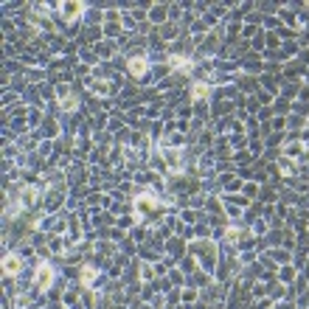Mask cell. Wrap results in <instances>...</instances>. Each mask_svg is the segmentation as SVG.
Instances as JSON below:
<instances>
[{"label": "cell", "instance_id": "277c9868", "mask_svg": "<svg viewBox=\"0 0 309 309\" xmlns=\"http://www.w3.org/2000/svg\"><path fill=\"white\" fill-rule=\"evenodd\" d=\"M146 70H149V62L144 56H135V59H129V73L132 76H144Z\"/></svg>", "mask_w": 309, "mask_h": 309}, {"label": "cell", "instance_id": "7a4b0ae2", "mask_svg": "<svg viewBox=\"0 0 309 309\" xmlns=\"http://www.w3.org/2000/svg\"><path fill=\"white\" fill-rule=\"evenodd\" d=\"M51 281H53V273H51V267L48 264H37V273H34V284L40 287V290H48L51 287Z\"/></svg>", "mask_w": 309, "mask_h": 309}, {"label": "cell", "instance_id": "6da1fadb", "mask_svg": "<svg viewBox=\"0 0 309 309\" xmlns=\"http://www.w3.org/2000/svg\"><path fill=\"white\" fill-rule=\"evenodd\" d=\"M163 206V200H157L154 194H138L135 200H132V208H135V216L138 219H144L149 211H154V208Z\"/></svg>", "mask_w": 309, "mask_h": 309}, {"label": "cell", "instance_id": "8992f818", "mask_svg": "<svg viewBox=\"0 0 309 309\" xmlns=\"http://www.w3.org/2000/svg\"><path fill=\"white\" fill-rule=\"evenodd\" d=\"M34 203H37V189H26V191H23V208L34 206Z\"/></svg>", "mask_w": 309, "mask_h": 309}, {"label": "cell", "instance_id": "3957f363", "mask_svg": "<svg viewBox=\"0 0 309 309\" xmlns=\"http://www.w3.org/2000/svg\"><path fill=\"white\" fill-rule=\"evenodd\" d=\"M20 267H23V261H20L17 253H6V256H3V273L6 275H17Z\"/></svg>", "mask_w": 309, "mask_h": 309}, {"label": "cell", "instance_id": "ba28073f", "mask_svg": "<svg viewBox=\"0 0 309 309\" xmlns=\"http://www.w3.org/2000/svg\"><path fill=\"white\" fill-rule=\"evenodd\" d=\"M93 278H96V270H93V267H87L85 273H82V281H87V284H90Z\"/></svg>", "mask_w": 309, "mask_h": 309}, {"label": "cell", "instance_id": "52a82bcc", "mask_svg": "<svg viewBox=\"0 0 309 309\" xmlns=\"http://www.w3.org/2000/svg\"><path fill=\"white\" fill-rule=\"evenodd\" d=\"M191 93H194V99H203V96L208 93V87L206 85H194V90H191Z\"/></svg>", "mask_w": 309, "mask_h": 309}, {"label": "cell", "instance_id": "9c48e42d", "mask_svg": "<svg viewBox=\"0 0 309 309\" xmlns=\"http://www.w3.org/2000/svg\"><path fill=\"white\" fill-rule=\"evenodd\" d=\"M172 62H174V65H177V68H180V70H189V68H191L189 62L183 59V56H177V59H172Z\"/></svg>", "mask_w": 309, "mask_h": 309}, {"label": "cell", "instance_id": "5b68a950", "mask_svg": "<svg viewBox=\"0 0 309 309\" xmlns=\"http://www.w3.org/2000/svg\"><path fill=\"white\" fill-rule=\"evenodd\" d=\"M59 11H62V14H68V20H76V14L85 11V6H82V3H62Z\"/></svg>", "mask_w": 309, "mask_h": 309}]
</instances>
